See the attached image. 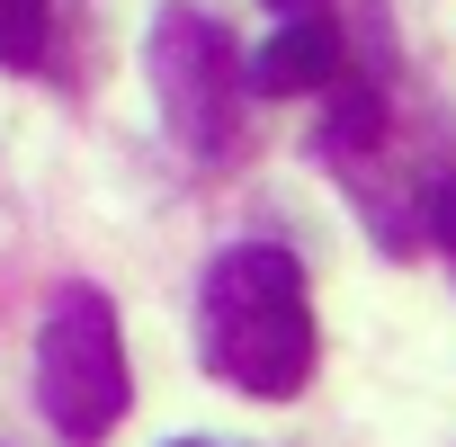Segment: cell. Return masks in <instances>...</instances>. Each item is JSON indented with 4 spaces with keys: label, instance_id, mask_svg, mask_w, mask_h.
<instances>
[{
    "label": "cell",
    "instance_id": "obj_4",
    "mask_svg": "<svg viewBox=\"0 0 456 447\" xmlns=\"http://www.w3.org/2000/svg\"><path fill=\"white\" fill-rule=\"evenodd\" d=\"M340 72H349L340 19H278V37H269L260 63H251V90H260V99H314V90H331Z\"/></svg>",
    "mask_w": 456,
    "mask_h": 447
},
{
    "label": "cell",
    "instance_id": "obj_7",
    "mask_svg": "<svg viewBox=\"0 0 456 447\" xmlns=\"http://www.w3.org/2000/svg\"><path fill=\"white\" fill-rule=\"evenodd\" d=\"M278 19H331V0H269Z\"/></svg>",
    "mask_w": 456,
    "mask_h": 447
},
{
    "label": "cell",
    "instance_id": "obj_3",
    "mask_svg": "<svg viewBox=\"0 0 456 447\" xmlns=\"http://www.w3.org/2000/svg\"><path fill=\"white\" fill-rule=\"evenodd\" d=\"M126 349H117V305L99 287H63L37 331V402L63 438H108L126 420Z\"/></svg>",
    "mask_w": 456,
    "mask_h": 447
},
{
    "label": "cell",
    "instance_id": "obj_2",
    "mask_svg": "<svg viewBox=\"0 0 456 447\" xmlns=\"http://www.w3.org/2000/svg\"><path fill=\"white\" fill-rule=\"evenodd\" d=\"M152 90H161V117H170V134H179L188 161H233L242 152L251 72H242L233 37H224V19L170 0V10L152 19Z\"/></svg>",
    "mask_w": 456,
    "mask_h": 447
},
{
    "label": "cell",
    "instance_id": "obj_5",
    "mask_svg": "<svg viewBox=\"0 0 456 447\" xmlns=\"http://www.w3.org/2000/svg\"><path fill=\"white\" fill-rule=\"evenodd\" d=\"M45 37H54V10H45V0H0V63L37 72V63H45Z\"/></svg>",
    "mask_w": 456,
    "mask_h": 447
},
{
    "label": "cell",
    "instance_id": "obj_8",
    "mask_svg": "<svg viewBox=\"0 0 456 447\" xmlns=\"http://www.w3.org/2000/svg\"><path fill=\"white\" fill-rule=\"evenodd\" d=\"M179 447H206V438H179Z\"/></svg>",
    "mask_w": 456,
    "mask_h": 447
},
{
    "label": "cell",
    "instance_id": "obj_1",
    "mask_svg": "<svg viewBox=\"0 0 456 447\" xmlns=\"http://www.w3.org/2000/svg\"><path fill=\"white\" fill-rule=\"evenodd\" d=\"M197 349L206 367L251 394V402H287L314 385V296H305V269L296 251L278 242H233L206 287H197Z\"/></svg>",
    "mask_w": 456,
    "mask_h": 447
},
{
    "label": "cell",
    "instance_id": "obj_6",
    "mask_svg": "<svg viewBox=\"0 0 456 447\" xmlns=\"http://www.w3.org/2000/svg\"><path fill=\"white\" fill-rule=\"evenodd\" d=\"M411 206H420V242H438V251L456 260V179H429Z\"/></svg>",
    "mask_w": 456,
    "mask_h": 447
}]
</instances>
